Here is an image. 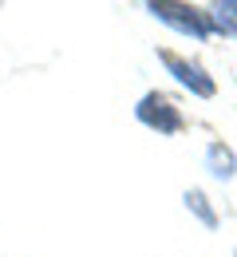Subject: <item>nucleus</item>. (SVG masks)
Masks as SVG:
<instances>
[{"label":"nucleus","instance_id":"obj_1","mask_svg":"<svg viewBox=\"0 0 237 257\" xmlns=\"http://www.w3.org/2000/svg\"><path fill=\"white\" fill-rule=\"evenodd\" d=\"M150 12H154L158 20L174 24V28H182V32H194V36H205V32H209L205 12H198V8H186V4H150Z\"/></svg>","mask_w":237,"mask_h":257},{"label":"nucleus","instance_id":"obj_2","mask_svg":"<svg viewBox=\"0 0 237 257\" xmlns=\"http://www.w3.org/2000/svg\"><path fill=\"white\" fill-rule=\"evenodd\" d=\"M146 107L138 111L150 127H162V131H178V115L170 111V99H162V95H150V99H142Z\"/></svg>","mask_w":237,"mask_h":257},{"label":"nucleus","instance_id":"obj_3","mask_svg":"<svg viewBox=\"0 0 237 257\" xmlns=\"http://www.w3.org/2000/svg\"><path fill=\"white\" fill-rule=\"evenodd\" d=\"M162 60H166V64L178 71V79H182L186 87H194L198 95H213V83L205 79V71H202L198 64H186V60H178V56H162Z\"/></svg>","mask_w":237,"mask_h":257},{"label":"nucleus","instance_id":"obj_4","mask_svg":"<svg viewBox=\"0 0 237 257\" xmlns=\"http://www.w3.org/2000/svg\"><path fill=\"white\" fill-rule=\"evenodd\" d=\"M213 20V28H221V32H237V0L233 4H213L209 12H205V24Z\"/></svg>","mask_w":237,"mask_h":257}]
</instances>
